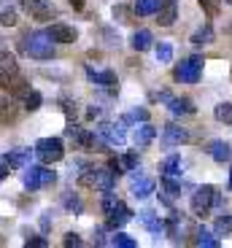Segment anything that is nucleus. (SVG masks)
Returning <instances> with one entry per match:
<instances>
[{
	"label": "nucleus",
	"mask_w": 232,
	"mask_h": 248,
	"mask_svg": "<svg viewBox=\"0 0 232 248\" xmlns=\"http://www.w3.org/2000/svg\"><path fill=\"white\" fill-rule=\"evenodd\" d=\"M19 51L27 57H32V60H51V57L57 54V46H54V38L49 35V32H27V35H22V41H19Z\"/></svg>",
	"instance_id": "obj_1"
},
{
	"label": "nucleus",
	"mask_w": 232,
	"mask_h": 248,
	"mask_svg": "<svg viewBox=\"0 0 232 248\" xmlns=\"http://www.w3.org/2000/svg\"><path fill=\"white\" fill-rule=\"evenodd\" d=\"M103 211H106V216H108V227L111 230H122L127 221L132 218V211L127 208L122 200H116L111 192H106V200H103Z\"/></svg>",
	"instance_id": "obj_2"
},
{
	"label": "nucleus",
	"mask_w": 232,
	"mask_h": 248,
	"mask_svg": "<svg viewBox=\"0 0 232 248\" xmlns=\"http://www.w3.org/2000/svg\"><path fill=\"white\" fill-rule=\"evenodd\" d=\"M78 184L87 186V189H97V192H113V186H116V175L111 173L108 168H100V170H94L89 168L87 173L78 175Z\"/></svg>",
	"instance_id": "obj_3"
},
{
	"label": "nucleus",
	"mask_w": 232,
	"mask_h": 248,
	"mask_svg": "<svg viewBox=\"0 0 232 248\" xmlns=\"http://www.w3.org/2000/svg\"><path fill=\"white\" fill-rule=\"evenodd\" d=\"M202 73V57H186L176 65L173 70V78L181 81V84H197Z\"/></svg>",
	"instance_id": "obj_4"
},
{
	"label": "nucleus",
	"mask_w": 232,
	"mask_h": 248,
	"mask_svg": "<svg viewBox=\"0 0 232 248\" xmlns=\"http://www.w3.org/2000/svg\"><path fill=\"white\" fill-rule=\"evenodd\" d=\"M35 156L41 162H46V165H51V162H60L65 156V146L60 138H41V140L35 143Z\"/></svg>",
	"instance_id": "obj_5"
},
{
	"label": "nucleus",
	"mask_w": 232,
	"mask_h": 248,
	"mask_svg": "<svg viewBox=\"0 0 232 248\" xmlns=\"http://www.w3.org/2000/svg\"><path fill=\"white\" fill-rule=\"evenodd\" d=\"M214 197H216V189L211 184L205 186H197L195 194H192V213L195 216H208L211 213V208H214Z\"/></svg>",
	"instance_id": "obj_6"
},
{
	"label": "nucleus",
	"mask_w": 232,
	"mask_h": 248,
	"mask_svg": "<svg viewBox=\"0 0 232 248\" xmlns=\"http://www.w3.org/2000/svg\"><path fill=\"white\" fill-rule=\"evenodd\" d=\"M19 3H22V8H25L32 19H38V22H49L57 14L54 6H51V0H19Z\"/></svg>",
	"instance_id": "obj_7"
},
{
	"label": "nucleus",
	"mask_w": 232,
	"mask_h": 248,
	"mask_svg": "<svg viewBox=\"0 0 232 248\" xmlns=\"http://www.w3.org/2000/svg\"><path fill=\"white\" fill-rule=\"evenodd\" d=\"M0 84H3V89H6L11 97H25L27 92H30V84H27V78L19 70H14V73H6L0 76Z\"/></svg>",
	"instance_id": "obj_8"
},
{
	"label": "nucleus",
	"mask_w": 232,
	"mask_h": 248,
	"mask_svg": "<svg viewBox=\"0 0 232 248\" xmlns=\"http://www.w3.org/2000/svg\"><path fill=\"white\" fill-rule=\"evenodd\" d=\"M97 135L100 140H106V146H124L127 140V132H124V124H111V122H103L97 127Z\"/></svg>",
	"instance_id": "obj_9"
},
{
	"label": "nucleus",
	"mask_w": 232,
	"mask_h": 248,
	"mask_svg": "<svg viewBox=\"0 0 232 248\" xmlns=\"http://www.w3.org/2000/svg\"><path fill=\"white\" fill-rule=\"evenodd\" d=\"M46 32L54 38V44H76V38H78V30L73 25H65V22H54Z\"/></svg>",
	"instance_id": "obj_10"
},
{
	"label": "nucleus",
	"mask_w": 232,
	"mask_h": 248,
	"mask_svg": "<svg viewBox=\"0 0 232 248\" xmlns=\"http://www.w3.org/2000/svg\"><path fill=\"white\" fill-rule=\"evenodd\" d=\"M189 130H184V127H178V124H168L162 130V143L168 146V149H173V146H184V143H189Z\"/></svg>",
	"instance_id": "obj_11"
},
{
	"label": "nucleus",
	"mask_w": 232,
	"mask_h": 248,
	"mask_svg": "<svg viewBox=\"0 0 232 248\" xmlns=\"http://www.w3.org/2000/svg\"><path fill=\"white\" fill-rule=\"evenodd\" d=\"M130 192H132V197L146 200L149 194H154V181L146 178V175H140V173H132V178H130Z\"/></svg>",
	"instance_id": "obj_12"
},
{
	"label": "nucleus",
	"mask_w": 232,
	"mask_h": 248,
	"mask_svg": "<svg viewBox=\"0 0 232 248\" xmlns=\"http://www.w3.org/2000/svg\"><path fill=\"white\" fill-rule=\"evenodd\" d=\"M32 154H35V151H30V149H11L6 156H3V162H6L11 170H25L27 165H30Z\"/></svg>",
	"instance_id": "obj_13"
},
{
	"label": "nucleus",
	"mask_w": 232,
	"mask_h": 248,
	"mask_svg": "<svg viewBox=\"0 0 232 248\" xmlns=\"http://www.w3.org/2000/svg\"><path fill=\"white\" fill-rule=\"evenodd\" d=\"M176 16H178V3L176 0H162L159 8H157V22L162 27H170L176 22Z\"/></svg>",
	"instance_id": "obj_14"
},
{
	"label": "nucleus",
	"mask_w": 232,
	"mask_h": 248,
	"mask_svg": "<svg viewBox=\"0 0 232 248\" xmlns=\"http://www.w3.org/2000/svg\"><path fill=\"white\" fill-rule=\"evenodd\" d=\"M157 138V127L149 122H140L138 127H135V135H132V140H135V146H140V149H146L151 140Z\"/></svg>",
	"instance_id": "obj_15"
},
{
	"label": "nucleus",
	"mask_w": 232,
	"mask_h": 248,
	"mask_svg": "<svg viewBox=\"0 0 232 248\" xmlns=\"http://www.w3.org/2000/svg\"><path fill=\"white\" fill-rule=\"evenodd\" d=\"M168 108L176 113V116H192V113L197 111L195 103H192L189 97H170L168 100Z\"/></svg>",
	"instance_id": "obj_16"
},
{
	"label": "nucleus",
	"mask_w": 232,
	"mask_h": 248,
	"mask_svg": "<svg viewBox=\"0 0 232 248\" xmlns=\"http://www.w3.org/2000/svg\"><path fill=\"white\" fill-rule=\"evenodd\" d=\"M214 38H216L214 25L205 22L202 27H197V30L192 32V46H208V44H214Z\"/></svg>",
	"instance_id": "obj_17"
},
{
	"label": "nucleus",
	"mask_w": 232,
	"mask_h": 248,
	"mask_svg": "<svg viewBox=\"0 0 232 248\" xmlns=\"http://www.w3.org/2000/svg\"><path fill=\"white\" fill-rule=\"evenodd\" d=\"M87 78L97 87H111L116 84V73L113 70H94V68H87Z\"/></svg>",
	"instance_id": "obj_18"
},
{
	"label": "nucleus",
	"mask_w": 232,
	"mask_h": 248,
	"mask_svg": "<svg viewBox=\"0 0 232 248\" xmlns=\"http://www.w3.org/2000/svg\"><path fill=\"white\" fill-rule=\"evenodd\" d=\"M140 221H143V227L151 232V235H162V232H165V221L154 211H143V213H140Z\"/></svg>",
	"instance_id": "obj_19"
},
{
	"label": "nucleus",
	"mask_w": 232,
	"mask_h": 248,
	"mask_svg": "<svg viewBox=\"0 0 232 248\" xmlns=\"http://www.w3.org/2000/svg\"><path fill=\"white\" fill-rule=\"evenodd\" d=\"M16 22H19L16 6H14L11 0H0V25H3V27H14Z\"/></svg>",
	"instance_id": "obj_20"
},
{
	"label": "nucleus",
	"mask_w": 232,
	"mask_h": 248,
	"mask_svg": "<svg viewBox=\"0 0 232 248\" xmlns=\"http://www.w3.org/2000/svg\"><path fill=\"white\" fill-rule=\"evenodd\" d=\"M208 151H211V156H214L216 162H230L232 159V149H230V143H224V140H211Z\"/></svg>",
	"instance_id": "obj_21"
},
{
	"label": "nucleus",
	"mask_w": 232,
	"mask_h": 248,
	"mask_svg": "<svg viewBox=\"0 0 232 248\" xmlns=\"http://www.w3.org/2000/svg\"><path fill=\"white\" fill-rule=\"evenodd\" d=\"M25 189H30V192H38L41 186H44V175H41V168H27L25 173Z\"/></svg>",
	"instance_id": "obj_22"
},
{
	"label": "nucleus",
	"mask_w": 232,
	"mask_h": 248,
	"mask_svg": "<svg viewBox=\"0 0 232 248\" xmlns=\"http://www.w3.org/2000/svg\"><path fill=\"white\" fill-rule=\"evenodd\" d=\"M151 44H154V35H151V30H138L135 35H132V49H135V51L151 49Z\"/></svg>",
	"instance_id": "obj_23"
},
{
	"label": "nucleus",
	"mask_w": 232,
	"mask_h": 248,
	"mask_svg": "<svg viewBox=\"0 0 232 248\" xmlns=\"http://www.w3.org/2000/svg\"><path fill=\"white\" fill-rule=\"evenodd\" d=\"M159 170H162V175H178V173H181V156H178V154L165 156L162 165H159Z\"/></svg>",
	"instance_id": "obj_24"
},
{
	"label": "nucleus",
	"mask_w": 232,
	"mask_h": 248,
	"mask_svg": "<svg viewBox=\"0 0 232 248\" xmlns=\"http://www.w3.org/2000/svg\"><path fill=\"white\" fill-rule=\"evenodd\" d=\"M195 246H202V248H219V237H214V232H208L205 227L197 230L195 235Z\"/></svg>",
	"instance_id": "obj_25"
},
{
	"label": "nucleus",
	"mask_w": 232,
	"mask_h": 248,
	"mask_svg": "<svg viewBox=\"0 0 232 248\" xmlns=\"http://www.w3.org/2000/svg\"><path fill=\"white\" fill-rule=\"evenodd\" d=\"M159 3L162 0H135V14L138 16H151V14H157Z\"/></svg>",
	"instance_id": "obj_26"
},
{
	"label": "nucleus",
	"mask_w": 232,
	"mask_h": 248,
	"mask_svg": "<svg viewBox=\"0 0 232 248\" xmlns=\"http://www.w3.org/2000/svg\"><path fill=\"white\" fill-rule=\"evenodd\" d=\"M14 70H19V68H16V57H14L11 51L0 49V76L14 73Z\"/></svg>",
	"instance_id": "obj_27"
},
{
	"label": "nucleus",
	"mask_w": 232,
	"mask_h": 248,
	"mask_svg": "<svg viewBox=\"0 0 232 248\" xmlns=\"http://www.w3.org/2000/svg\"><path fill=\"white\" fill-rule=\"evenodd\" d=\"M19 116V108L14 103H0V124H14Z\"/></svg>",
	"instance_id": "obj_28"
},
{
	"label": "nucleus",
	"mask_w": 232,
	"mask_h": 248,
	"mask_svg": "<svg viewBox=\"0 0 232 248\" xmlns=\"http://www.w3.org/2000/svg\"><path fill=\"white\" fill-rule=\"evenodd\" d=\"M62 205L68 208V211H73L76 216H78V213L84 211V202H81V197H78V194H73V192H68V194L62 197Z\"/></svg>",
	"instance_id": "obj_29"
},
{
	"label": "nucleus",
	"mask_w": 232,
	"mask_h": 248,
	"mask_svg": "<svg viewBox=\"0 0 232 248\" xmlns=\"http://www.w3.org/2000/svg\"><path fill=\"white\" fill-rule=\"evenodd\" d=\"M214 230H216V235H232V216L230 213H221V216L216 218Z\"/></svg>",
	"instance_id": "obj_30"
},
{
	"label": "nucleus",
	"mask_w": 232,
	"mask_h": 248,
	"mask_svg": "<svg viewBox=\"0 0 232 248\" xmlns=\"http://www.w3.org/2000/svg\"><path fill=\"white\" fill-rule=\"evenodd\" d=\"M135 16H138V14H135V8H124V6H116L113 8V19H119L122 25H132V22H135Z\"/></svg>",
	"instance_id": "obj_31"
},
{
	"label": "nucleus",
	"mask_w": 232,
	"mask_h": 248,
	"mask_svg": "<svg viewBox=\"0 0 232 248\" xmlns=\"http://www.w3.org/2000/svg\"><path fill=\"white\" fill-rule=\"evenodd\" d=\"M214 116L219 119L221 124H232V103H219L214 108Z\"/></svg>",
	"instance_id": "obj_32"
},
{
	"label": "nucleus",
	"mask_w": 232,
	"mask_h": 248,
	"mask_svg": "<svg viewBox=\"0 0 232 248\" xmlns=\"http://www.w3.org/2000/svg\"><path fill=\"white\" fill-rule=\"evenodd\" d=\"M154 54H157V60L159 62H173V44H165V41H159L157 44V49H154Z\"/></svg>",
	"instance_id": "obj_33"
},
{
	"label": "nucleus",
	"mask_w": 232,
	"mask_h": 248,
	"mask_svg": "<svg viewBox=\"0 0 232 248\" xmlns=\"http://www.w3.org/2000/svg\"><path fill=\"white\" fill-rule=\"evenodd\" d=\"M111 246H116V248H135L138 243L132 240V237L127 235V232H116V235L111 237Z\"/></svg>",
	"instance_id": "obj_34"
},
{
	"label": "nucleus",
	"mask_w": 232,
	"mask_h": 248,
	"mask_svg": "<svg viewBox=\"0 0 232 248\" xmlns=\"http://www.w3.org/2000/svg\"><path fill=\"white\" fill-rule=\"evenodd\" d=\"M41 103H44V97H41V92H35V89H30V92L25 94V108L27 111H38Z\"/></svg>",
	"instance_id": "obj_35"
},
{
	"label": "nucleus",
	"mask_w": 232,
	"mask_h": 248,
	"mask_svg": "<svg viewBox=\"0 0 232 248\" xmlns=\"http://www.w3.org/2000/svg\"><path fill=\"white\" fill-rule=\"evenodd\" d=\"M162 186H165V192L173 194V197H178V194H181V184H178V181H173V175H162Z\"/></svg>",
	"instance_id": "obj_36"
},
{
	"label": "nucleus",
	"mask_w": 232,
	"mask_h": 248,
	"mask_svg": "<svg viewBox=\"0 0 232 248\" xmlns=\"http://www.w3.org/2000/svg\"><path fill=\"white\" fill-rule=\"evenodd\" d=\"M200 3V8L208 14V16L214 19V16H219V0H197Z\"/></svg>",
	"instance_id": "obj_37"
},
{
	"label": "nucleus",
	"mask_w": 232,
	"mask_h": 248,
	"mask_svg": "<svg viewBox=\"0 0 232 248\" xmlns=\"http://www.w3.org/2000/svg\"><path fill=\"white\" fill-rule=\"evenodd\" d=\"M62 246H65V248H81V246H84V240H81L78 235H76V232H68V235L62 237Z\"/></svg>",
	"instance_id": "obj_38"
},
{
	"label": "nucleus",
	"mask_w": 232,
	"mask_h": 248,
	"mask_svg": "<svg viewBox=\"0 0 232 248\" xmlns=\"http://www.w3.org/2000/svg\"><path fill=\"white\" fill-rule=\"evenodd\" d=\"M25 246L27 248H46V246H49V240H46V237H41V235H30L25 240Z\"/></svg>",
	"instance_id": "obj_39"
},
{
	"label": "nucleus",
	"mask_w": 232,
	"mask_h": 248,
	"mask_svg": "<svg viewBox=\"0 0 232 248\" xmlns=\"http://www.w3.org/2000/svg\"><path fill=\"white\" fill-rule=\"evenodd\" d=\"M122 165H124V170H135V168H138V154H132V151H130V154H124V156H122Z\"/></svg>",
	"instance_id": "obj_40"
},
{
	"label": "nucleus",
	"mask_w": 232,
	"mask_h": 248,
	"mask_svg": "<svg viewBox=\"0 0 232 248\" xmlns=\"http://www.w3.org/2000/svg\"><path fill=\"white\" fill-rule=\"evenodd\" d=\"M81 127H78V124H68V127H65V135H68L70 138V140H76V143H78V138H81Z\"/></svg>",
	"instance_id": "obj_41"
},
{
	"label": "nucleus",
	"mask_w": 232,
	"mask_h": 248,
	"mask_svg": "<svg viewBox=\"0 0 232 248\" xmlns=\"http://www.w3.org/2000/svg\"><path fill=\"white\" fill-rule=\"evenodd\" d=\"M41 175H44V186H51L57 181V173H54V170H49V168H41Z\"/></svg>",
	"instance_id": "obj_42"
},
{
	"label": "nucleus",
	"mask_w": 232,
	"mask_h": 248,
	"mask_svg": "<svg viewBox=\"0 0 232 248\" xmlns=\"http://www.w3.org/2000/svg\"><path fill=\"white\" fill-rule=\"evenodd\" d=\"M60 106H62V111L65 113H68V116H73V113H76V103H70V100H60Z\"/></svg>",
	"instance_id": "obj_43"
},
{
	"label": "nucleus",
	"mask_w": 232,
	"mask_h": 248,
	"mask_svg": "<svg viewBox=\"0 0 232 248\" xmlns=\"http://www.w3.org/2000/svg\"><path fill=\"white\" fill-rule=\"evenodd\" d=\"M103 235H106V232H103V227H97V230H94V243H97V246H108V240Z\"/></svg>",
	"instance_id": "obj_44"
},
{
	"label": "nucleus",
	"mask_w": 232,
	"mask_h": 248,
	"mask_svg": "<svg viewBox=\"0 0 232 248\" xmlns=\"http://www.w3.org/2000/svg\"><path fill=\"white\" fill-rule=\"evenodd\" d=\"M100 113H103L100 106H89V108H87V119H97Z\"/></svg>",
	"instance_id": "obj_45"
},
{
	"label": "nucleus",
	"mask_w": 232,
	"mask_h": 248,
	"mask_svg": "<svg viewBox=\"0 0 232 248\" xmlns=\"http://www.w3.org/2000/svg\"><path fill=\"white\" fill-rule=\"evenodd\" d=\"M41 227H44V230H49V227H51V213H44V218H41Z\"/></svg>",
	"instance_id": "obj_46"
},
{
	"label": "nucleus",
	"mask_w": 232,
	"mask_h": 248,
	"mask_svg": "<svg viewBox=\"0 0 232 248\" xmlns=\"http://www.w3.org/2000/svg\"><path fill=\"white\" fill-rule=\"evenodd\" d=\"M8 170H11V168H8V165H6L3 159H0V181H3V178L8 175Z\"/></svg>",
	"instance_id": "obj_47"
},
{
	"label": "nucleus",
	"mask_w": 232,
	"mask_h": 248,
	"mask_svg": "<svg viewBox=\"0 0 232 248\" xmlns=\"http://www.w3.org/2000/svg\"><path fill=\"white\" fill-rule=\"evenodd\" d=\"M68 3L76 8V11H84V0H68Z\"/></svg>",
	"instance_id": "obj_48"
},
{
	"label": "nucleus",
	"mask_w": 232,
	"mask_h": 248,
	"mask_svg": "<svg viewBox=\"0 0 232 248\" xmlns=\"http://www.w3.org/2000/svg\"><path fill=\"white\" fill-rule=\"evenodd\" d=\"M154 100H162V103H168V100H170V92H157V94H154Z\"/></svg>",
	"instance_id": "obj_49"
},
{
	"label": "nucleus",
	"mask_w": 232,
	"mask_h": 248,
	"mask_svg": "<svg viewBox=\"0 0 232 248\" xmlns=\"http://www.w3.org/2000/svg\"><path fill=\"white\" fill-rule=\"evenodd\" d=\"M227 189L232 192V170H230V184H227Z\"/></svg>",
	"instance_id": "obj_50"
},
{
	"label": "nucleus",
	"mask_w": 232,
	"mask_h": 248,
	"mask_svg": "<svg viewBox=\"0 0 232 248\" xmlns=\"http://www.w3.org/2000/svg\"><path fill=\"white\" fill-rule=\"evenodd\" d=\"M0 246H3V240H0Z\"/></svg>",
	"instance_id": "obj_51"
}]
</instances>
